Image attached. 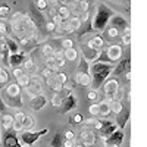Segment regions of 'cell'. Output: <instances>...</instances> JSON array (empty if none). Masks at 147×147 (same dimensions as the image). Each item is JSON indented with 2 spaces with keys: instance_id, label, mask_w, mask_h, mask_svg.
Instances as JSON below:
<instances>
[{
  "instance_id": "6da1fadb",
  "label": "cell",
  "mask_w": 147,
  "mask_h": 147,
  "mask_svg": "<svg viewBox=\"0 0 147 147\" xmlns=\"http://www.w3.org/2000/svg\"><path fill=\"white\" fill-rule=\"evenodd\" d=\"M113 65L107 62H94L90 66V75H91V90H99L103 82L107 80V77L112 74Z\"/></svg>"
},
{
  "instance_id": "7a4b0ae2",
  "label": "cell",
  "mask_w": 147,
  "mask_h": 147,
  "mask_svg": "<svg viewBox=\"0 0 147 147\" xmlns=\"http://www.w3.org/2000/svg\"><path fill=\"white\" fill-rule=\"evenodd\" d=\"M10 25H12V32H13L16 40L22 38V37H27L35 28V25L30 19V16L22 13V12H16V13L12 16Z\"/></svg>"
},
{
  "instance_id": "3957f363",
  "label": "cell",
  "mask_w": 147,
  "mask_h": 147,
  "mask_svg": "<svg viewBox=\"0 0 147 147\" xmlns=\"http://www.w3.org/2000/svg\"><path fill=\"white\" fill-rule=\"evenodd\" d=\"M113 15H115L113 10L110 9L106 3H100L99 6H97L96 13H94V16H93L91 22H90L91 24V30L93 31H99V32L105 31L109 21H110V18H112Z\"/></svg>"
},
{
  "instance_id": "277c9868",
  "label": "cell",
  "mask_w": 147,
  "mask_h": 147,
  "mask_svg": "<svg viewBox=\"0 0 147 147\" xmlns=\"http://www.w3.org/2000/svg\"><path fill=\"white\" fill-rule=\"evenodd\" d=\"M74 82L81 85V87H90L91 85V75H90V66L88 62L84 57L80 59V65L77 68V72L72 77Z\"/></svg>"
},
{
  "instance_id": "5b68a950",
  "label": "cell",
  "mask_w": 147,
  "mask_h": 147,
  "mask_svg": "<svg viewBox=\"0 0 147 147\" xmlns=\"http://www.w3.org/2000/svg\"><path fill=\"white\" fill-rule=\"evenodd\" d=\"M49 134V129L47 128H43L40 131H21L19 132V143L22 144V147H34V144L38 141L41 137L47 136Z\"/></svg>"
},
{
  "instance_id": "8992f818",
  "label": "cell",
  "mask_w": 147,
  "mask_h": 147,
  "mask_svg": "<svg viewBox=\"0 0 147 147\" xmlns=\"http://www.w3.org/2000/svg\"><path fill=\"white\" fill-rule=\"evenodd\" d=\"M60 94H62V105L57 107L60 113H68L69 110H72V109L77 107V105H78L77 97L74 96L69 90H66V87L60 91Z\"/></svg>"
},
{
  "instance_id": "52a82bcc",
  "label": "cell",
  "mask_w": 147,
  "mask_h": 147,
  "mask_svg": "<svg viewBox=\"0 0 147 147\" xmlns=\"http://www.w3.org/2000/svg\"><path fill=\"white\" fill-rule=\"evenodd\" d=\"M103 91L106 96V102L113 100L119 91V81L116 78H107L103 82Z\"/></svg>"
},
{
  "instance_id": "ba28073f",
  "label": "cell",
  "mask_w": 147,
  "mask_h": 147,
  "mask_svg": "<svg viewBox=\"0 0 147 147\" xmlns=\"http://www.w3.org/2000/svg\"><path fill=\"white\" fill-rule=\"evenodd\" d=\"M28 96L31 97H35V96H40L43 94V85H41V80L38 75H30V84L25 87Z\"/></svg>"
},
{
  "instance_id": "9c48e42d",
  "label": "cell",
  "mask_w": 147,
  "mask_h": 147,
  "mask_svg": "<svg viewBox=\"0 0 147 147\" xmlns=\"http://www.w3.org/2000/svg\"><path fill=\"white\" fill-rule=\"evenodd\" d=\"M80 143L84 147H94L96 144V134L90 128H82L80 132Z\"/></svg>"
},
{
  "instance_id": "30bf717a",
  "label": "cell",
  "mask_w": 147,
  "mask_h": 147,
  "mask_svg": "<svg viewBox=\"0 0 147 147\" xmlns=\"http://www.w3.org/2000/svg\"><path fill=\"white\" fill-rule=\"evenodd\" d=\"M124 138H125V132L124 129H116L115 132H112L107 138H105V144L106 147L109 146H121L122 143H124Z\"/></svg>"
},
{
  "instance_id": "8fae6325",
  "label": "cell",
  "mask_w": 147,
  "mask_h": 147,
  "mask_svg": "<svg viewBox=\"0 0 147 147\" xmlns=\"http://www.w3.org/2000/svg\"><path fill=\"white\" fill-rule=\"evenodd\" d=\"M30 19L32 21L35 28H38V30H40V25H46V22H47L46 21V16L34 5H31V9H30Z\"/></svg>"
},
{
  "instance_id": "7c38bea8",
  "label": "cell",
  "mask_w": 147,
  "mask_h": 147,
  "mask_svg": "<svg viewBox=\"0 0 147 147\" xmlns=\"http://www.w3.org/2000/svg\"><path fill=\"white\" fill-rule=\"evenodd\" d=\"M116 129H118V125L115 124V121L103 119V125H102V128H100L99 134H100V137L105 140V138H107L112 132H115Z\"/></svg>"
},
{
  "instance_id": "4fadbf2b",
  "label": "cell",
  "mask_w": 147,
  "mask_h": 147,
  "mask_svg": "<svg viewBox=\"0 0 147 147\" xmlns=\"http://www.w3.org/2000/svg\"><path fill=\"white\" fill-rule=\"evenodd\" d=\"M105 53H106V56H107V59H109L110 63L116 62V60H119L121 56H122V47H121L119 44H110Z\"/></svg>"
},
{
  "instance_id": "5bb4252c",
  "label": "cell",
  "mask_w": 147,
  "mask_h": 147,
  "mask_svg": "<svg viewBox=\"0 0 147 147\" xmlns=\"http://www.w3.org/2000/svg\"><path fill=\"white\" fill-rule=\"evenodd\" d=\"M81 52H82V57L87 62H96L102 53V50H93V49L87 47V44H81Z\"/></svg>"
},
{
  "instance_id": "9a60e30c",
  "label": "cell",
  "mask_w": 147,
  "mask_h": 147,
  "mask_svg": "<svg viewBox=\"0 0 147 147\" xmlns=\"http://www.w3.org/2000/svg\"><path fill=\"white\" fill-rule=\"evenodd\" d=\"M25 57H27V55H25V52H22V50H19L15 55H9V60H7L9 68H12V69L21 68V65H22V62H24Z\"/></svg>"
},
{
  "instance_id": "2e32d148",
  "label": "cell",
  "mask_w": 147,
  "mask_h": 147,
  "mask_svg": "<svg viewBox=\"0 0 147 147\" xmlns=\"http://www.w3.org/2000/svg\"><path fill=\"white\" fill-rule=\"evenodd\" d=\"M110 27H113V28H116L119 32L121 31H125L127 28H129V25H128V21L127 19H124V16H121V15H113L112 18H110Z\"/></svg>"
},
{
  "instance_id": "e0dca14e",
  "label": "cell",
  "mask_w": 147,
  "mask_h": 147,
  "mask_svg": "<svg viewBox=\"0 0 147 147\" xmlns=\"http://www.w3.org/2000/svg\"><path fill=\"white\" fill-rule=\"evenodd\" d=\"M3 146L5 147H22V144L19 143V140H18V137L15 136L13 132H10V131H7L6 134H5V137H3Z\"/></svg>"
},
{
  "instance_id": "ac0fdd59",
  "label": "cell",
  "mask_w": 147,
  "mask_h": 147,
  "mask_svg": "<svg viewBox=\"0 0 147 147\" xmlns=\"http://www.w3.org/2000/svg\"><path fill=\"white\" fill-rule=\"evenodd\" d=\"M46 105H47V99H46L44 94H40V96L32 97L31 102H30V106H31L32 110H41Z\"/></svg>"
},
{
  "instance_id": "d6986e66",
  "label": "cell",
  "mask_w": 147,
  "mask_h": 147,
  "mask_svg": "<svg viewBox=\"0 0 147 147\" xmlns=\"http://www.w3.org/2000/svg\"><path fill=\"white\" fill-rule=\"evenodd\" d=\"M87 44V47L93 49V50H103V46H105V40L102 35H94L91 37V38L85 43Z\"/></svg>"
},
{
  "instance_id": "ffe728a7",
  "label": "cell",
  "mask_w": 147,
  "mask_h": 147,
  "mask_svg": "<svg viewBox=\"0 0 147 147\" xmlns=\"http://www.w3.org/2000/svg\"><path fill=\"white\" fill-rule=\"evenodd\" d=\"M3 93L9 97H22L21 94V87L16 84V82H12V84H7L6 87L3 88Z\"/></svg>"
},
{
  "instance_id": "44dd1931",
  "label": "cell",
  "mask_w": 147,
  "mask_h": 147,
  "mask_svg": "<svg viewBox=\"0 0 147 147\" xmlns=\"http://www.w3.org/2000/svg\"><path fill=\"white\" fill-rule=\"evenodd\" d=\"M129 59H125L118 65V66H113V71L112 74L113 75H119V74H124V72H129Z\"/></svg>"
},
{
  "instance_id": "7402d4cb",
  "label": "cell",
  "mask_w": 147,
  "mask_h": 147,
  "mask_svg": "<svg viewBox=\"0 0 147 147\" xmlns=\"http://www.w3.org/2000/svg\"><path fill=\"white\" fill-rule=\"evenodd\" d=\"M63 56H65V60L75 62V60L80 59V52L77 50L75 47H71V49H66V50H63Z\"/></svg>"
},
{
  "instance_id": "603a6c76",
  "label": "cell",
  "mask_w": 147,
  "mask_h": 147,
  "mask_svg": "<svg viewBox=\"0 0 147 147\" xmlns=\"http://www.w3.org/2000/svg\"><path fill=\"white\" fill-rule=\"evenodd\" d=\"M24 116H25V113H22V112H18L16 115H13V125H12V129H13V131H16V132H21L22 131Z\"/></svg>"
},
{
  "instance_id": "cb8c5ba5",
  "label": "cell",
  "mask_w": 147,
  "mask_h": 147,
  "mask_svg": "<svg viewBox=\"0 0 147 147\" xmlns=\"http://www.w3.org/2000/svg\"><path fill=\"white\" fill-rule=\"evenodd\" d=\"M0 124H2V127L6 131H10L12 129V125H13V116H12L10 113H3L2 115V119H0Z\"/></svg>"
},
{
  "instance_id": "d4e9b609",
  "label": "cell",
  "mask_w": 147,
  "mask_h": 147,
  "mask_svg": "<svg viewBox=\"0 0 147 147\" xmlns=\"http://www.w3.org/2000/svg\"><path fill=\"white\" fill-rule=\"evenodd\" d=\"M46 82H47V85H49V87H50L55 93H60V91H62L65 87H62V85H60L57 81H56V78H55V74H53V75L52 77H49V78H46Z\"/></svg>"
},
{
  "instance_id": "484cf974",
  "label": "cell",
  "mask_w": 147,
  "mask_h": 147,
  "mask_svg": "<svg viewBox=\"0 0 147 147\" xmlns=\"http://www.w3.org/2000/svg\"><path fill=\"white\" fill-rule=\"evenodd\" d=\"M109 107H110V112H113L115 115H119L122 110H124V105H122L121 100H110Z\"/></svg>"
},
{
  "instance_id": "4316f807",
  "label": "cell",
  "mask_w": 147,
  "mask_h": 147,
  "mask_svg": "<svg viewBox=\"0 0 147 147\" xmlns=\"http://www.w3.org/2000/svg\"><path fill=\"white\" fill-rule=\"evenodd\" d=\"M68 24H69V27L72 28V31H77V30H80V28L82 27V21H81L80 16H72V18H69Z\"/></svg>"
},
{
  "instance_id": "83f0119b",
  "label": "cell",
  "mask_w": 147,
  "mask_h": 147,
  "mask_svg": "<svg viewBox=\"0 0 147 147\" xmlns=\"http://www.w3.org/2000/svg\"><path fill=\"white\" fill-rule=\"evenodd\" d=\"M99 105V116H109L110 115V107H109V102H100Z\"/></svg>"
},
{
  "instance_id": "f1b7e54d",
  "label": "cell",
  "mask_w": 147,
  "mask_h": 147,
  "mask_svg": "<svg viewBox=\"0 0 147 147\" xmlns=\"http://www.w3.org/2000/svg\"><path fill=\"white\" fill-rule=\"evenodd\" d=\"M9 81V72L6 68H3L0 71V91H2L5 87H6V82Z\"/></svg>"
},
{
  "instance_id": "f546056e",
  "label": "cell",
  "mask_w": 147,
  "mask_h": 147,
  "mask_svg": "<svg viewBox=\"0 0 147 147\" xmlns=\"http://www.w3.org/2000/svg\"><path fill=\"white\" fill-rule=\"evenodd\" d=\"M55 78H56V81L62 85V87H66V82H68V75L65 72H60V71H57V72H55Z\"/></svg>"
},
{
  "instance_id": "4dcf8cb0",
  "label": "cell",
  "mask_w": 147,
  "mask_h": 147,
  "mask_svg": "<svg viewBox=\"0 0 147 147\" xmlns=\"http://www.w3.org/2000/svg\"><path fill=\"white\" fill-rule=\"evenodd\" d=\"M34 127V118L31 115H25L24 116V121H22V129H31Z\"/></svg>"
},
{
  "instance_id": "1f68e13d",
  "label": "cell",
  "mask_w": 147,
  "mask_h": 147,
  "mask_svg": "<svg viewBox=\"0 0 147 147\" xmlns=\"http://www.w3.org/2000/svg\"><path fill=\"white\" fill-rule=\"evenodd\" d=\"M57 15L62 18L63 21H66V19H69V16H71V10L68 9V6H65V5H62L59 9H57Z\"/></svg>"
},
{
  "instance_id": "d6a6232c",
  "label": "cell",
  "mask_w": 147,
  "mask_h": 147,
  "mask_svg": "<svg viewBox=\"0 0 147 147\" xmlns=\"http://www.w3.org/2000/svg\"><path fill=\"white\" fill-rule=\"evenodd\" d=\"M41 53H43V56H44L46 59H49V57H53L55 49H53L50 44H44V46H43V49H41Z\"/></svg>"
},
{
  "instance_id": "836d02e7",
  "label": "cell",
  "mask_w": 147,
  "mask_h": 147,
  "mask_svg": "<svg viewBox=\"0 0 147 147\" xmlns=\"http://www.w3.org/2000/svg\"><path fill=\"white\" fill-rule=\"evenodd\" d=\"M16 84L19 85V87H24V88H25L27 85L30 84V74H24L21 78L16 80Z\"/></svg>"
},
{
  "instance_id": "e575fe53",
  "label": "cell",
  "mask_w": 147,
  "mask_h": 147,
  "mask_svg": "<svg viewBox=\"0 0 147 147\" xmlns=\"http://www.w3.org/2000/svg\"><path fill=\"white\" fill-rule=\"evenodd\" d=\"M22 65H24V68H22L24 71H34V69H35V65H34V62H32L31 57H25V59H24Z\"/></svg>"
},
{
  "instance_id": "d590c367",
  "label": "cell",
  "mask_w": 147,
  "mask_h": 147,
  "mask_svg": "<svg viewBox=\"0 0 147 147\" xmlns=\"http://www.w3.org/2000/svg\"><path fill=\"white\" fill-rule=\"evenodd\" d=\"M32 5L38 9L40 12H43V10H46L49 7V3L46 2V0H32Z\"/></svg>"
},
{
  "instance_id": "8d00e7d4",
  "label": "cell",
  "mask_w": 147,
  "mask_h": 147,
  "mask_svg": "<svg viewBox=\"0 0 147 147\" xmlns=\"http://www.w3.org/2000/svg\"><path fill=\"white\" fill-rule=\"evenodd\" d=\"M62 143H63V134L62 132H57L56 136H55V138L52 140V147H60V146H62Z\"/></svg>"
},
{
  "instance_id": "74e56055",
  "label": "cell",
  "mask_w": 147,
  "mask_h": 147,
  "mask_svg": "<svg viewBox=\"0 0 147 147\" xmlns=\"http://www.w3.org/2000/svg\"><path fill=\"white\" fill-rule=\"evenodd\" d=\"M56 28H57V31H59V32H68V34H69V32H74V31H72V28L69 27V24H68L66 21H63V22L60 24V25H57Z\"/></svg>"
},
{
  "instance_id": "f35d334b",
  "label": "cell",
  "mask_w": 147,
  "mask_h": 147,
  "mask_svg": "<svg viewBox=\"0 0 147 147\" xmlns=\"http://www.w3.org/2000/svg\"><path fill=\"white\" fill-rule=\"evenodd\" d=\"M10 15V7L7 5H0V18L6 19Z\"/></svg>"
},
{
  "instance_id": "ab89813d",
  "label": "cell",
  "mask_w": 147,
  "mask_h": 147,
  "mask_svg": "<svg viewBox=\"0 0 147 147\" xmlns=\"http://www.w3.org/2000/svg\"><path fill=\"white\" fill-rule=\"evenodd\" d=\"M52 105L56 106V107H59L60 105H62V94H60V93H55L53 97H52Z\"/></svg>"
},
{
  "instance_id": "60d3db41",
  "label": "cell",
  "mask_w": 147,
  "mask_h": 147,
  "mask_svg": "<svg viewBox=\"0 0 147 147\" xmlns=\"http://www.w3.org/2000/svg\"><path fill=\"white\" fill-rule=\"evenodd\" d=\"M122 41H124V44H127V46L131 43V30L129 28L122 31Z\"/></svg>"
},
{
  "instance_id": "b9f144b4",
  "label": "cell",
  "mask_w": 147,
  "mask_h": 147,
  "mask_svg": "<svg viewBox=\"0 0 147 147\" xmlns=\"http://www.w3.org/2000/svg\"><path fill=\"white\" fill-rule=\"evenodd\" d=\"M81 122H84V118L81 113H75V115H72L71 119H69V124H81Z\"/></svg>"
},
{
  "instance_id": "7bdbcfd3",
  "label": "cell",
  "mask_w": 147,
  "mask_h": 147,
  "mask_svg": "<svg viewBox=\"0 0 147 147\" xmlns=\"http://www.w3.org/2000/svg\"><path fill=\"white\" fill-rule=\"evenodd\" d=\"M106 35L109 37V38H116V37L119 35V31L116 28H113V27H109L106 30Z\"/></svg>"
},
{
  "instance_id": "ee69618b",
  "label": "cell",
  "mask_w": 147,
  "mask_h": 147,
  "mask_svg": "<svg viewBox=\"0 0 147 147\" xmlns=\"http://www.w3.org/2000/svg\"><path fill=\"white\" fill-rule=\"evenodd\" d=\"M88 112L91 116H99V105L97 103H93L90 107H88Z\"/></svg>"
},
{
  "instance_id": "f6af8a7d",
  "label": "cell",
  "mask_w": 147,
  "mask_h": 147,
  "mask_svg": "<svg viewBox=\"0 0 147 147\" xmlns=\"http://www.w3.org/2000/svg\"><path fill=\"white\" fill-rule=\"evenodd\" d=\"M24 74H27L25 71H24L22 68H15V69H12V75L15 77V80H18V78H21Z\"/></svg>"
},
{
  "instance_id": "bcb514c9",
  "label": "cell",
  "mask_w": 147,
  "mask_h": 147,
  "mask_svg": "<svg viewBox=\"0 0 147 147\" xmlns=\"http://www.w3.org/2000/svg\"><path fill=\"white\" fill-rule=\"evenodd\" d=\"M62 47H63V50L74 47V40H71V38H63V40H62Z\"/></svg>"
},
{
  "instance_id": "7dc6e473",
  "label": "cell",
  "mask_w": 147,
  "mask_h": 147,
  "mask_svg": "<svg viewBox=\"0 0 147 147\" xmlns=\"http://www.w3.org/2000/svg\"><path fill=\"white\" fill-rule=\"evenodd\" d=\"M5 35H7V25L6 22L0 21V37H5Z\"/></svg>"
},
{
  "instance_id": "c3c4849f",
  "label": "cell",
  "mask_w": 147,
  "mask_h": 147,
  "mask_svg": "<svg viewBox=\"0 0 147 147\" xmlns=\"http://www.w3.org/2000/svg\"><path fill=\"white\" fill-rule=\"evenodd\" d=\"M63 140L74 141V140H75V132H74V131H66V132L63 134Z\"/></svg>"
},
{
  "instance_id": "681fc988",
  "label": "cell",
  "mask_w": 147,
  "mask_h": 147,
  "mask_svg": "<svg viewBox=\"0 0 147 147\" xmlns=\"http://www.w3.org/2000/svg\"><path fill=\"white\" fill-rule=\"evenodd\" d=\"M52 22H53L55 25L57 27V25H60V24L63 22V19H62V18H60V16H59V15L56 13V15H52Z\"/></svg>"
},
{
  "instance_id": "f907efd6",
  "label": "cell",
  "mask_w": 147,
  "mask_h": 147,
  "mask_svg": "<svg viewBox=\"0 0 147 147\" xmlns=\"http://www.w3.org/2000/svg\"><path fill=\"white\" fill-rule=\"evenodd\" d=\"M55 74V71H52V69H49V68H44L43 71H41V75L44 77V78H49V77H52Z\"/></svg>"
},
{
  "instance_id": "816d5d0a",
  "label": "cell",
  "mask_w": 147,
  "mask_h": 147,
  "mask_svg": "<svg viewBox=\"0 0 147 147\" xmlns=\"http://www.w3.org/2000/svg\"><path fill=\"white\" fill-rule=\"evenodd\" d=\"M46 30H47V32H52L53 30H56V25H55L52 21H47L46 22Z\"/></svg>"
},
{
  "instance_id": "f5cc1de1",
  "label": "cell",
  "mask_w": 147,
  "mask_h": 147,
  "mask_svg": "<svg viewBox=\"0 0 147 147\" xmlns=\"http://www.w3.org/2000/svg\"><path fill=\"white\" fill-rule=\"evenodd\" d=\"M87 99L88 100H96L97 99V91L96 90H90L88 94H87Z\"/></svg>"
},
{
  "instance_id": "db71d44e",
  "label": "cell",
  "mask_w": 147,
  "mask_h": 147,
  "mask_svg": "<svg viewBox=\"0 0 147 147\" xmlns=\"http://www.w3.org/2000/svg\"><path fill=\"white\" fill-rule=\"evenodd\" d=\"M0 113H6V105L3 103V100H2V97H0Z\"/></svg>"
},
{
  "instance_id": "11a10c76",
  "label": "cell",
  "mask_w": 147,
  "mask_h": 147,
  "mask_svg": "<svg viewBox=\"0 0 147 147\" xmlns=\"http://www.w3.org/2000/svg\"><path fill=\"white\" fill-rule=\"evenodd\" d=\"M74 141H75V140H74ZM74 141H69V140H63L62 146H63V147H74Z\"/></svg>"
},
{
  "instance_id": "9f6ffc18",
  "label": "cell",
  "mask_w": 147,
  "mask_h": 147,
  "mask_svg": "<svg viewBox=\"0 0 147 147\" xmlns=\"http://www.w3.org/2000/svg\"><path fill=\"white\" fill-rule=\"evenodd\" d=\"M57 2H63V3H65V2H68V3H74L75 0H57Z\"/></svg>"
},
{
  "instance_id": "6f0895ef",
  "label": "cell",
  "mask_w": 147,
  "mask_h": 147,
  "mask_svg": "<svg viewBox=\"0 0 147 147\" xmlns=\"http://www.w3.org/2000/svg\"><path fill=\"white\" fill-rule=\"evenodd\" d=\"M46 2H47V3H49V2H50V3H52V5H55V3H56V2H57V0H46Z\"/></svg>"
},
{
  "instance_id": "680465c9",
  "label": "cell",
  "mask_w": 147,
  "mask_h": 147,
  "mask_svg": "<svg viewBox=\"0 0 147 147\" xmlns=\"http://www.w3.org/2000/svg\"><path fill=\"white\" fill-rule=\"evenodd\" d=\"M122 2H127V3H129V0H122Z\"/></svg>"
},
{
  "instance_id": "91938a15",
  "label": "cell",
  "mask_w": 147,
  "mask_h": 147,
  "mask_svg": "<svg viewBox=\"0 0 147 147\" xmlns=\"http://www.w3.org/2000/svg\"><path fill=\"white\" fill-rule=\"evenodd\" d=\"M109 147H121V146H109Z\"/></svg>"
},
{
  "instance_id": "94428289",
  "label": "cell",
  "mask_w": 147,
  "mask_h": 147,
  "mask_svg": "<svg viewBox=\"0 0 147 147\" xmlns=\"http://www.w3.org/2000/svg\"><path fill=\"white\" fill-rule=\"evenodd\" d=\"M0 141H2V137H0Z\"/></svg>"
},
{
  "instance_id": "6125c7cd",
  "label": "cell",
  "mask_w": 147,
  "mask_h": 147,
  "mask_svg": "<svg viewBox=\"0 0 147 147\" xmlns=\"http://www.w3.org/2000/svg\"><path fill=\"white\" fill-rule=\"evenodd\" d=\"M77 2H80V0H77Z\"/></svg>"
}]
</instances>
